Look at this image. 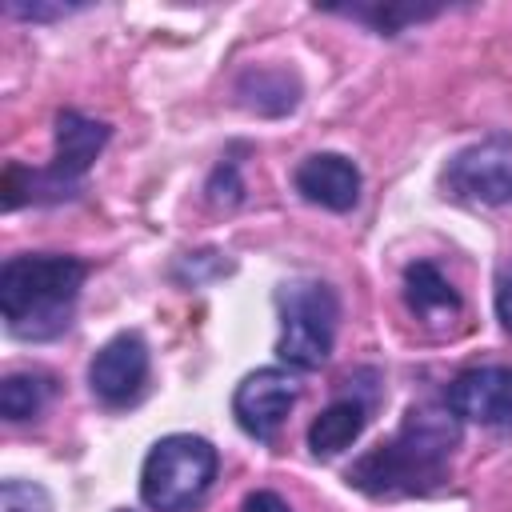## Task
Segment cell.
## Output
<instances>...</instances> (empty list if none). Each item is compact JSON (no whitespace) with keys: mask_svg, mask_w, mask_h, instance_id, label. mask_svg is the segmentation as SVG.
I'll use <instances>...</instances> for the list:
<instances>
[{"mask_svg":"<svg viewBox=\"0 0 512 512\" xmlns=\"http://www.w3.org/2000/svg\"><path fill=\"white\" fill-rule=\"evenodd\" d=\"M108 140V128L100 120H88L72 108H64L56 116V156L48 168H20V164H8L4 168V208H20L24 200H68L80 192V180L84 172L92 168L96 152L104 148Z\"/></svg>","mask_w":512,"mask_h":512,"instance_id":"cell-3","label":"cell"},{"mask_svg":"<svg viewBox=\"0 0 512 512\" xmlns=\"http://www.w3.org/2000/svg\"><path fill=\"white\" fill-rule=\"evenodd\" d=\"M364 420H368V404L364 400H336V404H328L308 424V448H312V456H320V460L340 456L364 432Z\"/></svg>","mask_w":512,"mask_h":512,"instance_id":"cell-12","label":"cell"},{"mask_svg":"<svg viewBox=\"0 0 512 512\" xmlns=\"http://www.w3.org/2000/svg\"><path fill=\"white\" fill-rule=\"evenodd\" d=\"M280 308V340L276 356L300 372H316L332 356L340 300L324 280H292L276 292Z\"/></svg>","mask_w":512,"mask_h":512,"instance_id":"cell-5","label":"cell"},{"mask_svg":"<svg viewBox=\"0 0 512 512\" xmlns=\"http://www.w3.org/2000/svg\"><path fill=\"white\" fill-rule=\"evenodd\" d=\"M460 444V416L452 408H412L392 440L376 444L348 468V484L376 500L428 496L448 480V460Z\"/></svg>","mask_w":512,"mask_h":512,"instance_id":"cell-1","label":"cell"},{"mask_svg":"<svg viewBox=\"0 0 512 512\" xmlns=\"http://www.w3.org/2000/svg\"><path fill=\"white\" fill-rule=\"evenodd\" d=\"M448 188L476 204H512V136H488L464 148L448 172Z\"/></svg>","mask_w":512,"mask_h":512,"instance_id":"cell-6","label":"cell"},{"mask_svg":"<svg viewBox=\"0 0 512 512\" xmlns=\"http://www.w3.org/2000/svg\"><path fill=\"white\" fill-rule=\"evenodd\" d=\"M52 396V380L40 376V372H12L0 380V416L20 424V420H32L40 416V408L48 404Z\"/></svg>","mask_w":512,"mask_h":512,"instance_id":"cell-14","label":"cell"},{"mask_svg":"<svg viewBox=\"0 0 512 512\" xmlns=\"http://www.w3.org/2000/svg\"><path fill=\"white\" fill-rule=\"evenodd\" d=\"M292 184L308 204H320L328 212H348L360 200V168L340 152H316L300 160Z\"/></svg>","mask_w":512,"mask_h":512,"instance_id":"cell-10","label":"cell"},{"mask_svg":"<svg viewBox=\"0 0 512 512\" xmlns=\"http://www.w3.org/2000/svg\"><path fill=\"white\" fill-rule=\"evenodd\" d=\"M404 304L412 316H420L432 328H444L460 316V292L432 260H416L404 268Z\"/></svg>","mask_w":512,"mask_h":512,"instance_id":"cell-11","label":"cell"},{"mask_svg":"<svg viewBox=\"0 0 512 512\" xmlns=\"http://www.w3.org/2000/svg\"><path fill=\"white\" fill-rule=\"evenodd\" d=\"M216 448L204 436L176 432L152 444L140 468V496L156 512H188L216 480Z\"/></svg>","mask_w":512,"mask_h":512,"instance_id":"cell-4","label":"cell"},{"mask_svg":"<svg viewBox=\"0 0 512 512\" xmlns=\"http://www.w3.org/2000/svg\"><path fill=\"white\" fill-rule=\"evenodd\" d=\"M496 316H500V324L512 332V260L500 268V276H496Z\"/></svg>","mask_w":512,"mask_h":512,"instance_id":"cell-16","label":"cell"},{"mask_svg":"<svg viewBox=\"0 0 512 512\" xmlns=\"http://www.w3.org/2000/svg\"><path fill=\"white\" fill-rule=\"evenodd\" d=\"M88 280V264L60 252L12 256L0 268V312L12 336L52 340L72 324V304Z\"/></svg>","mask_w":512,"mask_h":512,"instance_id":"cell-2","label":"cell"},{"mask_svg":"<svg viewBox=\"0 0 512 512\" xmlns=\"http://www.w3.org/2000/svg\"><path fill=\"white\" fill-rule=\"evenodd\" d=\"M240 96H244L248 108L280 116V112H292L296 108L300 88H296V76L284 72V68H256V72H244Z\"/></svg>","mask_w":512,"mask_h":512,"instance_id":"cell-13","label":"cell"},{"mask_svg":"<svg viewBox=\"0 0 512 512\" xmlns=\"http://www.w3.org/2000/svg\"><path fill=\"white\" fill-rule=\"evenodd\" d=\"M356 16L372 20V24H376V28H384V32H396V24L388 20V12H356ZM396 16H400V20H420V16H432V12H420V8H400Z\"/></svg>","mask_w":512,"mask_h":512,"instance_id":"cell-18","label":"cell"},{"mask_svg":"<svg viewBox=\"0 0 512 512\" xmlns=\"http://www.w3.org/2000/svg\"><path fill=\"white\" fill-rule=\"evenodd\" d=\"M240 512H292L288 508V500H280L276 492H252V496H244V508Z\"/></svg>","mask_w":512,"mask_h":512,"instance_id":"cell-17","label":"cell"},{"mask_svg":"<svg viewBox=\"0 0 512 512\" xmlns=\"http://www.w3.org/2000/svg\"><path fill=\"white\" fill-rule=\"evenodd\" d=\"M448 408L480 428L512 432V364H480L464 368L448 384Z\"/></svg>","mask_w":512,"mask_h":512,"instance_id":"cell-7","label":"cell"},{"mask_svg":"<svg viewBox=\"0 0 512 512\" xmlns=\"http://www.w3.org/2000/svg\"><path fill=\"white\" fill-rule=\"evenodd\" d=\"M296 396H300V388L284 368H256L252 376H244L236 384L232 416L248 436L272 440L280 432V424L288 420V412L296 408Z\"/></svg>","mask_w":512,"mask_h":512,"instance_id":"cell-8","label":"cell"},{"mask_svg":"<svg viewBox=\"0 0 512 512\" xmlns=\"http://www.w3.org/2000/svg\"><path fill=\"white\" fill-rule=\"evenodd\" d=\"M144 380H148V344L136 332L112 336L88 364V384L96 400H104L108 408L132 404L144 392Z\"/></svg>","mask_w":512,"mask_h":512,"instance_id":"cell-9","label":"cell"},{"mask_svg":"<svg viewBox=\"0 0 512 512\" xmlns=\"http://www.w3.org/2000/svg\"><path fill=\"white\" fill-rule=\"evenodd\" d=\"M0 512H52V500L32 480H4V488H0Z\"/></svg>","mask_w":512,"mask_h":512,"instance_id":"cell-15","label":"cell"}]
</instances>
